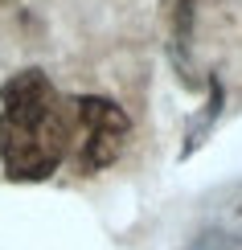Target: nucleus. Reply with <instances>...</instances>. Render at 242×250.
<instances>
[{
	"label": "nucleus",
	"mask_w": 242,
	"mask_h": 250,
	"mask_svg": "<svg viewBox=\"0 0 242 250\" xmlns=\"http://www.w3.org/2000/svg\"><path fill=\"white\" fill-rule=\"evenodd\" d=\"M70 107H74V131H70V160H74V168L82 176H90V172L115 164L128 135H132L128 111L103 95H82Z\"/></svg>",
	"instance_id": "obj_2"
},
{
	"label": "nucleus",
	"mask_w": 242,
	"mask_h": 250,
	"mask_svg": "<svg viewBox=\"0 0 242 250\" xmlns=\"http://www.w3.org/2000/svg\"><path fill=\"white\" fill-rule=\"evenodd\" d=\"M74 107L45 70H17L0 86V164L13 181H45L70 156Z\"/></svg>",
	"instance_id": "obj_1"
},
{
	"label": "nucleus",
	"mask_w": 242,
	"mask_h": 250,
	"mask_svg": "<svg viewBox=\"0 0 242 250\" xmlns=\"http://www.w3.org/2000/svg\"><path fill=\"white\" fill-rule=\"evenodd\" d=\"M164 21H168V49H173L176 70L185 74V82L193 86V58H189V45H193V0H164Z\"/></svg>",
	"instance_id": "obj_3"
},
{
	"label": "nucleus",
	"mask_w": 242,
	"mask_h": 250,
	"mask_svg": "<svg viewBox=\"0 0 242 250\" xmlns=\"http://www.w3.org/2000/svg\"><path fill=\"white\" fill-rule=\"evenodd\" d=\"M201 250H242V234H230V230H218V234H205Z\"/></svg>",
	"instance_id": "obj_4"
}]
</instances>
